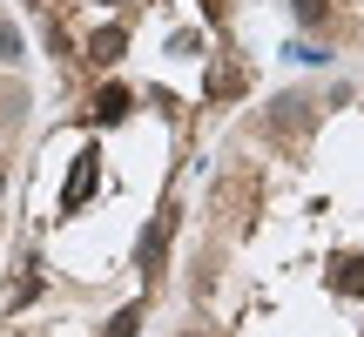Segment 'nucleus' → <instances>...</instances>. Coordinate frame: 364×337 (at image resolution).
Returning a JSON list of instances; mask_svg holds the SVG:
<instances>
[{"label": "nucleus", "mask_w": 364, "mask_h": 337, "mask_svg": "<svg viewBox=\"0 0 364 337\" xmlns=\"http://www.w3.org/2000/svg\"><path fill=\"white\" fill-rule=\"evenodd\" d=\"M169 230H176V209H162V216H156V230L142 236V277H149V284L162 277V257H169Z\"/></svg>", "instance_id": "f257e3e1"}, {"label": "nucleus", "mask_w": 364, "mask_h": 337, "mask_svg": "<svg viewBox=\"0 0 364 337\" xmlns=\"http://www.w3.org/2000/svg\"><path fill=\"white\" fill-rule=\"evenodd\" d=\"M331 290H338V297H364V257H338L331 263Z\"/></svg>", "instance_id": "f03ea898"}, {"label": "nucleus", "mask_w": 364, "mask_h": 337, "mask_svg": "<svg viewBox=\"0 0 364 337\" xmlns=\"http://www.w3.org/2000/svg\"><path fill=\"white\" fill-rule=\"evenodd\" d=\"M209 95H216V102H236V95H243V68H236V61L209 68Z\"/></svg>", "instance_id": "7ed1b4c3"}, {"label": "nucleus", "mask_w": 364, "mask_h": 337, "mask_svg": "<svg viewBox=\"0 0 364 337\" xmlns=\"http://www.w3.org/2000/svg\"><path fill=\"white\" fill-rule=\"evenodd\" d=\"M122 48H129V34H122V27H102V34L88 41V54H95L102 68H115V61H122Z\"/></svg>", "instance_id": "20e7f679"}, {"label": "nucleus", "mask_w": 364, "mask_h": 337, "mask_svg": "<svg viewBox=\"0 0 364 337\" xmlns=\"http://www.w3.org/2000/svg\"><path fill=\"white\" fill-rule=\"evenodd\" d=\"M88 182H95V156H81V162H75V176H68V196H61V203L75 209L81 196H88Z\"/></svg>", "instance_id": "39448f33"}, {"label": "nucleus", "mask_w": 364, "mask_h": 337, "mask_svg": "<svg viewBox=\"0 0 364 337\" xmlns=\"http://www.w3.org/2000/svg\"><path fill=\"white\" fill-rule=\"evenodd\" d=\"M95 115H102V122H122V115H129V88H102Z\"/></svg>", "instance_id": "423d86ee"}, {"label": "nucleus", "mask_w": 364, "mask_h": 337, "mask_svg": "<svg viewBox=\"0 0 364 337\" xmlns=\"http://www.w3.org/2000/svg\"><path fill=\"white\" fill-rule=\"evenodd\" d=\"M297 122H304V102H297V95H284V102H277V115H270V129H277V135H290Z\"/></svg>", "instance_id": "0eeeda50"}, {"label": "nucleus", "mask_w": 364, "mask_h": 337, "mask_svg": "<svg viewBox=\"0 0 364 337\" xmlns=\"http://www.w3.org/2000/svg\"><path fill=\"white\" fill-rule=\"evenodd\" d=\"M290 7H297L304 27H324V21H331V0H290Z\"/></svg>", "instance_id": "6e6552de"}, {"label": "nucleus", "mask_w": 364, "mask_h": 337, "mask_svg": "<svg viewBox=\"0 0 364 337\" xmlns=\"http://www.w3.org/2000/svg\"><path fill=\"white\" fill-rule=\"evenodd\" d=\"M135 324H142V304H129V311H115V324H108L102 337H135Z\"/></svg>", "instance_id": "1a4fd4ad"}, {"label": "nucleus", "mask_w": 364, "mask_h": 337, "mask_svg": "<svg viewBox=\"0 0 364 337\" xmlns=\"http://www.w3.org/2000/svg\"><path fill=\"white\" fill-rule=\"evenodd\" d=\"M21 61V34H14V21H0V68Z\"/></svg>", "instance_id": "9d476101"}, {"label": "nucleus", "mask_w": 364, "mask_h": 337, "mask_svg": "<svg viewBox=\"0 0 364 337\" xmlns=\"http://www.w3.org/2000/svg\"><path fill=\"white\" fill-rule=\"evenodd\" d=\"M34 297H41V277H21V284H14V297H7V304H34Z\"/></svg>", "instance_id": "9b49d317"}, {"label": "nucleus", "mask_w": 364, "mask_h": 337, "mask_svg": "<svg viewBox=\"0 0 364 337\" xmlns=\"http://www.w3.org/2000/svg\"><path fill=\"white\" fill-rule=\"evenodd\" d=\"M203 14H209V21H223V14H230V0H203Z\"/></svg>", "instance_id": "f8f14e48"}, {"label": "nucleus", "mask_w": 364, "mask_h": 337, "mask_svg": "<svg viewBox=\"0 0 364 337\" xmlns=\"http://www.w3.org/2000/svg\"><path fill=\"white\" fill-rule=\"evenodd\" d=\"M0 189H7V168H0Z\"/></svg>", "instance_id": "ddd939ff"}]
</instances>
